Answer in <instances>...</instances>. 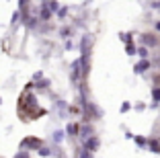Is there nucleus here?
<instances>
[{
	"instance_id": "6e6552de",
	"label": "nucleus",
	"mask_w": 160,
	"mask_h": 158,
	"mask_svg": "<svg viewBox=\"0 0 160 158\" xmlns=\"http://www.w3.org/2000/svg\"><path fill=\"white\" fill-rule=\"evenodd\" d=\"M68 131H72V135H76V131H78V125H74V123H72V125H68Z\"/></svg>"
},
{
	"instance_id": "1a4fd4ad",
	"label": "nucleus",
	"mask_w": 160,
	"mask_h": 158,
	"mask_svg": "<svg viewBox=\"0 0 160 158\" xmlns=\"http://www.w3.org/2000/svg\"><path fill=\"white\" fill-rule=\"evenodd\" d=\"M127 54H129V56H133V54H136V47H133L132 43H129V45H127Z\"/></svg>"
},
{
	"instance_id": "423d86ee",
	"label": "nucleus",
	"mask_w": 160,
	"mask_h": 158,
	"mask_svg": "<svg viewBox=\"0 0 160 158\" xmlns=\"http://www.w3.org/2000/svg\"><path fill=\"white\" fill-rule=\"evenodd\" d=\"M138 54H140L142 58H148V47H146V45H142L140 49H138Z\"/></svg>"
},
{
	"instance_id": "39448f33",
	"label": "nucleus",
	"mask_w": 160,
	"mask_h": 158,
	"mask_svg": "<svg viewBox=\"0 0 160 158\" xmlns=\"http://www.w3.org/2000/svg\"><path fill=\"white\" fill-rule=\"evenodd\" d=\"M152 97H154V101H160V89H158V86L152 89Z\"/></svg>"
},
{
	"instance_id": "20e7f679",
	"label": "nucleus",
	"mask_w": 160,
	"mask_h": 158,
	"mask_svg": "<svg viewBox=\"0 0 160 158\" xmlns=\"http://www.w3.org/2000/svg\"><path fill=\"white\" fill-rule=\"evenodd\" d=\"M23 146H37V148H39V146H41V142H39V140H35V138H27L23 142Z\"/></svg>"
},
{
	"instance_id": "0eeeda50",
	"label": "nucleus",
	"mask_w": 160,
	"mask_h": 158,
	"mask_svg": "<svg viewBox=\"0 0 160 158\" xmlns=\"http://www.w3.org/2000/svg\"><path fill=\"white\" fill-rule=\"evenodd\" d=\"M47 8L52 10V13H53V10H58V2H56V0H49V4H47Z\"/></svg>"
},
{
	"instance_id": "f257e3e1",
	"label": "nucleus",
	"mask_w": 160,
	"mask_h": 158,
	"mask_svg": "<svg viewBox=\"0 0 160 158\" xmlns=\"http://www.w3.org/2000/svg\"><path fill=\"white\" fill-rule=\"evenodd\" d=\"M142 43L146 47H156V45H160V39L156 33H144L142 35Z\"/></svg>"
},
{
	"instance_id": "f03ea898",
	"label": "nucleus",
	"mask_w": 160,
	"mask_h": 158,
	"mask_svg": "<svg viewBox=\"0 0 160 158\" xmlns=\"http://www.w3.org/2000/svg\"><path fill=\"white\" fill-rule=\"evenodd\" d=\"M148 68H150V60H148V58H142V62L136 66V72H138V74H142V72H146Z\"/></svg>"
},
{
	"instance_id": "7ed1b4c3",
	"label": "nucleus",
	"mask_w": 160,
	"mask_h": 158,
	"mask_svg": "<svg viewBox=\"0 0 160 158\" xmlns=\"http://www.w3.org/2000/svg\"><path fill=\"white\" fill-rule=\"evenodd\" d=\"M84 146H86L88 150H97V148H99V140H97V138H90Z\"/></svg>"
}]
</instances>
